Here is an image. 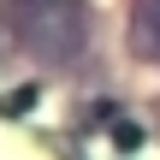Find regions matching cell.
<instances>
[{
	"label": "cell",
	"mask_w": 160,
	"mask_h": 160,
	"mask_svg": "<svg viewBox=\"0 0 160 160\" xmlns=\"http://www.w3.org/2000/svg\"><path fill=\"white\" fill-rule=\"evenodd\" d=\"M131 48L160 59V0H137V12H131Z\"/></svg>",
	"instance_id": "obj_1"
}]
</instances>
